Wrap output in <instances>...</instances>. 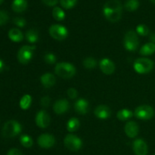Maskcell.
<instances>
[{
	"mask_svg": "<svg viewBox=\"0 0 155 155\" xmlns=\"http://www.w3.org/2000/svg\"><path fill=\"white\" fill-rule=\"evenodd\" d=\"M155 53V43H147L141 47L139 53L142 56H150Z\"/></svg>",
	"mask_w": 155,
	"mask_h": 155,
	"instance_id": "22",
	"label": "cell"
},
{
	"mask_svg": "<svg viewBox=\"0 0 155 155\" xmlns=\"http://www.w3.org/2000/svg\"><path fill=\"white\" fill-rule=\"evenodd\" d=\"M150 1H151L152 3H154V4H155V0H150Z\"/></svg>",
	"mask_w": 155,
	"mask_h": 155,
	"instance_id": "43",
	"label": "cell"
},
{
	"mask_svg": "<svg viewBox=\"0 0 155 155\" xmlns=\"http://www.w3.org/2000/svg\"><path fill=\"white\" fill-rule=\"evenodd\" d=\"M35 122L37 126L41 129H45L48 127L51 122V118L45 110H40L37 112L35 118Z\"/></svg>",
	"mask_w": 155,
	"mask_h": 155,
	"instance_id": "10",
	"label": "cell"
},
{
	"mask_svg": "<svg viewBox=\"0 0 155 155\" xmlns=\"http://www.w3.org/2000/svg\"><path fill=\"white\" fill-rule=\"evenodd\" d=\"M99 67L101 71L105 74H111L115 71V64L108 58H104L101 59L99 62Z\"/></svg>",
	"mask_w": 155,
	"mask_h": 155,
	"instance_id": "13",
	"label": "cell"
},
{
	"mask_svg": "<svg viewBox=\"0 0 155 155\" xmlns=\"http://www.w3.org/2000/svg\"><path fill=\"white\" fill-rule=\"evenodd\" d=\"M44 61L46 62L47 64L49 65H52V64L55 63L57 61V57L55 55L52 53H46L44 56Z\"/></svg>",
	"mask_w": 155,
	"mask_h": 155,
	"instance_id": "33",
	"label": "cell"
},
{
	"mask_svg": "<svg viewBox=\"0 0 155 155\" xmlns=\"http://www.w3.org/2000/svg\"><path fill=\"white\" fill-rule=\"evenodd\" d=\"M34 46H23L18 53V59L21 64L29 63L33 56L35 50Z\"/></svg>",
	"mask_w": 155,
	"mask_h": 155,
	"instance_id": "7",
	"label": "cell"
},
{
	"mask_svg": "<svg viewBox=\"0 0 155 155\" xmlns=\"http://www.w3.org/2000/svg\"><path fill=\"white\" fill-rule=\"evenodd\" d=\"M52 16L54 19L57 21H61L64 20L66 15H65V12H64L63 9L56 6L52 10Z\"/></svg>",
	"mask_w": 155,
	"mask_h": 155,
	"instance_id": "28",
	"label": "cell"
},
{
	"mask_svg": "<svg viewBox=\"0 0 155 155\" xmlns=\"http://www.w3.org/2000/svg\"><path fill=\"white\" fill-rule=\"evenodd\" d=\"M13 23L19 27H24L27 24L26 20L24 18H21V17H15L13 19Z\"/></svg>",
	"mask_w": 155,
	"mask_h": 155,
	"instance_id": "35",
	"label": "cell"
},
{
	"mask_svg": "<svg viewBox=\"0 0 155 155\" xmlns=\"http://www.w3.org/2000/svg\"><path fill=\"white\" fill-rule=\"evenodd\" d=\"M133 68L139 74H147L154 68V62L148 58H139L134 62Z\"/></svg>",
	"mask_w": 155,
	"mask_h": 155,
	"instance_id": "3",
	"label": "cell"
},
{
	"mask_svg": "<svg viewBox=\"0 0 155 155\" xmlns=\"http://www.w3.org/2000/svg\"><path fill=\"white\" fill-rule=\"evenodd\" d=\"M20 142L24 147L29 148L31 147L33 144V140L30 135H22L20 138Z\"/></svg>",
	"mask_w": 155,
	"mask_h": 155,
	"instance_id": "29",
	"label": "cell"
},
{
	"mask_svg": "<svg viewBox=\"0 0 155 155\" xmlns=\"http://www.w3.org/2000/svg\"><path fill=\"white\" fill-rule=\"evenodd\" d=\"M134 115L133 112L129 109H122L119 110L117 113V117L120 121H127L130 119Z\"/></svg>",
	"mask_w": 155,
	"mask_h": 155,
	"instance_id": "25",
	"label": "cell"
},
{
	"mask_svg": "<svg viewBox=\"0 0 155 155\" xmlns=\"http://www.w3.org/2000/svg\"><path fill=\"white\" fill-rule=\"evenodd\" d=\"M89 102L86 99L80 98L74 103V109L80 115H86L89 111Z\"/></svg>",
	"mask_w": 155,
	"mask_h": 155,
	"instance_id": "16",
	"label": "cell"
},
{
	"mask_svg": "<svg viewBox=\"0 0 155 155\" xmlns=\"http://www.w3.org/2000/svg\"><path fill=\"white\" fill-rule=\"evenodd\" d=\"M9 20V15L7 12L4 10H0V26L7 24Z\"/></svg>",
	"mask_w": 155,
	"mask_h": 155,
	"instance_id": "34",
	"label": "cell"
},
{
	"mask_svg": "<svg viewBox=\"0 0 155 155\" xmlns=\"http://www.w3.org/2000/svg\"><path fill=\"white\" fill-rule=\"evenodd\" d=\"M80 125V123L78 119L76 118V117H72V118H71L68 121V122H67V125H66V127L68 132H74L79 129Z\"/></svg>",
	"mask_w": 155,
	"mask_h": 155,
	"instance_id": "24",
	"label": "cell"
},
{
	"mask_svg": "<svg viewBox=\"0 0 155 155\" xmlns=\"http://www.w3.org/2000/svg\"><path fill=\"white\" fill-rule=\"evenodd\" d=\"M26 39L30 43H34L39 40V32L34 28L30 29L25 34Z\"/></svg>",
	"mask_w": 155,
	"mask_h": 155,
	"instance_id": "23",
	"label": "cell"
},
{
	"mask_svg": "<svg viewBox=\"0 0 155 155\" xmlns=\"http://www.w3.org/2000/svg\"><path fill=\"white\" fill-rule=\"evenodd\" d=\"M54 71L58 76L64 79H70L76 74V68L69 62H59L55 65Z\"/></svg>",
	"mask_w": 155,
	"mask_h": 155,
	"instance_id": "1",
	"label": "cell"
},
{
	"mask_svg": "<svg viewBox=\"0 0 155 155\" xmlns=\"http://www.w3.org/2000/svg\"><path fill=\"white\" fill-rule=\"evenodd\" d=\"M50 103H51V99H50V97L48 96H44V97H42L41 98L40 104L43 107H48L50 105Z\"/></svg>",
	"mask_w": 155,
	"mask_h": 155,
	"instance_id": "36",
	"label": "cell"
},
{
	"mask_svg": "<svg viewBox=\"0 0 155 155\" xmlns=\"http://www.w3.org/2000/svg\"><path fill=\"white\" fill-rule=\"evenodd\" d=\"M22 131V126L16 120H8L4 124L2 133L5 138H13L19 135Z\"/></svg>",
	"mask_w": 155,
	"mask_h": 155,
	"instance_id": "2",
	"label": "cell"
},
{
	"mask_svg": "<svg viewBox=\"0 0 155 155\" xmlns=\"http://www.w3.org/2000/svg\"><path fill=\"white\" fill-rule=\"evenodd\" d=\"M32 103V97L30 94H25L20 100V107L24 110L28 109Z\"/></svg>",
	"mask_w": 155,
	"mask_h": 155,
	"instance_id": "27",
	"label": "cell"
},
{
	"mask_svg": "<svg viewBox=\"0 0 155 155\" xmlns=\"http://www.w3.org/2000/svg\"><path fill=\"white\" fill-rule=\"evenodd\" d=\"M154 155H155V154H154Z\"/></svg>",
	"mask_w": 155,
	"mask_h": 155,
	"instance_id": "44",
	"label": "cell"
},
{
	"mask_svg": "<svg viewBox=\"0 0 155 155\" xmlns=\"http://www.w3.org/2000/svg\"><path fill=\"white\" fill-rule=\"evenodd\" d=\"M64 146L71 151H77L83 147V141L78 136L73 134H68L64 139Z\"/></svg>",
	"mask_w": 155,
	"mask_h": 155,
	"instance_id": "5",
	"label": "cell"
},
{
	"mask_svg": "<svg viewBox=\"0 0 155 155\" xmlns=\"http://www.w3.org/2000/svg\"><path fill=\"white\" fill-rule=\"evenodd\" d=\"M133 149L136 155H147L148 147L147 143L142 138H137L133 143Z\"/></svg>",
	"mask_w": 155,
	"mask_h": 155,
	"instance_id": "11",
	"label": "cell"
},
{
	"mask_svg": "<svg viewBox=\"0 0 155 155\" xmlns=\"http://www.w3.org/2000/svg\"><path fill=\"white\" fill-rule=\"evenodd\" d=\"M102 11H110V12H122V3L119 0H109L106 2L103 6Z\"/></svg>",
	"mask_w": 155,
	"mask_h": 155,
	"instance_id": "17",
	"label": "cell"
},
{
	"mask_svg": "<svg viewBox=\"0 0 155 155\" xmlns=\"http://www.w3.org/2000/svg\"><path fill=\"white\" fill-rule=\"evenodd\" d=\"M136 33H137V34L142 36H147V35L149 34V28L145 24H139L136 27Z\"/></svg>",
	"mask_w": 155,
	"mask_h": 155,
	"instance_id": "31",
	"label": "cell"
},
{
	"mask_svg": "<svg viewBox=\"0 0 155 155\" xmlns=\"http://www.w3.org/2000/svg\"><path fill=\"white\" fill-rule=\"evenodd\" d=\"M102 12L106 19L110 22H117L120 20L122 17V12H110V11H102Z\"/></svg>",
	"mask_w": 155,
	"mask_h": 155,
	"instance_id": "21",
	"label": "cell"
},
{
	"mask_svg": "<svg viewBox=\"0 0 155 155\" xmlns=\"http://www.w3.org/2000/svg\"><path fill=\"white\" fill-rule=\"evenodd\" d=\"M7 155H23L22 152L18 148H12L8 150Z\"/></svg>",
	"mask_w": 155,
	"mask_h": 155,
	"instance_id": "38",
	"label": "cell"
},
{
	"mask_svg": "<svg viewBox=\"0 0 155 155\" xmlns=\"http://www.w3.org/2000/svg\"><path fill=\"white\" fill-rule=\"evenodd\" d=\"M154 110L152 106L148 105H142L135 109L134 115L141 120H149L154 116Z\"/></svg>",
	"mask_w": 155,
	"mask_h": 155,
	"instance_id": "8",
	"label": "cell"
},
{
	"mask_svg": "<svg viewBox=\"0 0 155 155\" xmlns=\"http://www.w3.org/2000/svg\"><path fill=\"white\" fill-rule=\"evenodd\" d=\"M124 132L126 135L130 138H136L139 132V125L134 121L127 122L124 126Z\"/></svg>",
	"mask_w": 155,
	"mask_h": 155,
	"instance_id": "14",
	"label": "cell"
},
{
	"mask_svg": "<svg viewBox=\"0 0 155 155\" xmlns=\"http://www.w3.org/2000/svg\"><path fill=\"white\" fill-rule=\"evenodd\" d=\"M94 114L100 119H107L111 115V110L106 105H99L95 109Z\"/></svg>",
	"mask_w": 155,
	"mask_h": 155,
	"instance_id": "15",
	"label": "cell"
},
{
	"mask_svg": "<svg viewBox=\"0 0 155 155\" xmlns=\"http://www.w3.org/2000/svg\"><path fill=\"white\" fill-rule=\"evenodd\" d=\"M28 2L27 0H13L12 4V9L17 13H21L27 9Z\"/></svg>",
	"mask_w": 155,
	"mask_h": 155,
	"instance_id": "19",
	"label": "cell"
},
{
	"mask_svg": "<svg viewBox=\"0 0 155 155\" xmlns=\"http://www.w3.org/2000/svg\"><path fill=\"white\" fill-rule=\"evenodd\" d=\"M83 66L88 69L94 68L97 65V61L93 57H86L83 62Z\"/></svg>",
	"mask_w": 155,
	"mask_h": 155,
	"instance_id": "30",
	"label": "cell"
},
{
	"mask_svg": "<svg viewBox=\"0 0 155 155\" xmlns=\"http://www.w3.org/2000/svg\"><path fill=\"white\" fill-rule=\"evenodd\" d=\"M4 68H5L4 62H3V61L0 59V72H2V71H3V70H4Z\"/></svg>",
	"mask_w": 155,
	"mask_h": 155,
	"instance_id": "41",
	"label": "cell"
},
{
	"mask_svg": "<svg viewBox=\"0 0 155 155\" xmlns=\"http://www.w3.org/2000/svg\"><path fill=\"white\" fill-rule=\"evenodd\" d=\"M67 94H68V96L71 99H75L77 98V96H78V92H77V90L74 88H71L68 90L67 91Z\"/></svg>",
	"mask_w": 155,
	"mask_h": 155,
	"instance_id": "37",
	"label": "cell"
},
{
	"mask_svg": "<svg viewBox=\"0 0 155 155\" xmlns=\"http://www.w3.org/2000/svg\"><path fill=\"white\" fill-rule=\"evenodd\" d=\"M40 82L45 88H51L55 84L56 78L51 73H45L40 77Z\"/></svg>",
	"mask_w": 155,
	"mask_h": 155,
	"instance_id": "18",
	"label": "cell"
},
{
	"mask_svg": "<svg viewBox=\"0 0 155 155\" xmlns=\"http://www.w3.org/2000/svg\"><path fill=\"white\" fill-rule=\"evenodd\" d=\"M37 143L39 146L42 148H51L55 144V138L50 134H42L37 138Z\"/></svg>",
	"mask_w": 155,
	"mask_h": 155,
	"instance_id": "9",
	"label": "cell"
},
{
	"mask_svg": "<svg viewBox=\"0 0 155 155\" xmlns=\"http://www.w3.org/2000/svg\"><path fill=\"white\" fill-rule=\"evenodd\" d=\"M139 0H127L124 5V8L128 12H135L139 7Z\"/></svg>",
	"mask_w": 155,
	"mask_h": 155,
	"instance_id": "26",
	"label": "cell"
},
{
	"mask_svg": "<svg viewBox=\"0 0 155 155\" xmlns=\"http://www.w3.org/2000/svg\"><path fill=\"white\" fill-rule=\"evenodd\" d=\"M70 109V103L66 99H60L56 100L53 106V110L58 115H62L68 112Z\"/></svg>",
	"mask_w": 155,
	"mask_h": 155,
	"instance_id": "12",
	"label": "cell"
},
{
	"mask_svg": "<svg viewBox=\"0 0 155 155\" xmlns=\"http://www.w3.org/2000/svg\"><path fill=\"white\" fill-rule=\"evenodd\" d=\"M8 37L13 42L19 43L24 39V34L19 29L12 28L8 31Z\"/></svg>",
	"mask_w": 155,
	"mask_h": 155,
	"instance_id": "20",
	"label": "cell"
},
{
	"mask_svg": "<svg viewBox=\"0 0 155 155\" xmlns=\"http://www.w3.org/2000/svg\"><path fill=\"white\" fill-rule=\"evenodd\" d=\"M78 0H60L61 7L65 9H71L77 5Z\"/></svg>",
	"mask_w": 155,
	"mask_h": 155,
	"instance_id": "32",
	"label": "cell"
},
{
	"mask_svg": "<svg viewBox=\"0 0 155 155\" xmlns=\"http://www.w3.org/2000/svg\"><path fill=\"white\" fill-rule=\"evenodd\" d=\"M149 39L151 43H155V33H151V35H150L149 36Z\"/></svg>",
	"mask_w": 155,
	"mask_h": 155,
	"instance_id": "40",
	"label": "cell"
},
{
	"mask_svg": "<svg viewBox=\"0 0 155 155\" xmlns=\"http://www.w3.org/2000/svg\"><path fill=\"white\" fill-rule=\"evenodd\" d=\"M48 33L53 39L56 40H64L68 36V30L66 27L61 24H52L48 29Z\"/></svg>",
	"mask_w": 155,
	"mask_h": 155,
	"instance_id": "6",
	"label": "cell"
},
{
	"mask_svg": "<svg viewBox=\"0 0 155 155\" xmlns=\"http://www.w3.org/2000/svg\"><path fill=\"white\" fill-rule=\"evenodd\" d=\"M42 2L48 6H54L58 3V0H42Z\"/></svg>",
	"mask_w": 155,
	"mask_h": 155,
	"instance_id": "39",
	"label": "cell"
},
{
	"mask_svg": "<svg viewBox=\"0 0 155 155\" xmlns=\"http://www.w3.org/2000/svg\"><path fill=\"white\" fill-rule=\"evenodd\" d=\"M3 2H4V0H0V5H1L2 4Z\"/></svg>",
	"mask_w": 155,
	"mask_h": 155,
	"instance_id": "42",
	"label": "cell"
},
{
	"mask_svg": "<svg viewBox=\"0 0 155 155\" xmlns=\"http://www.w3.org/2000/svg\"><path fill=\"white\" fill-rule=\"evenodd\" d=\"M124 45L126 50L128 51H135L137 50L139 45L137 33L133 30H129L127 32L124 36Z\"/></svg>",
	"mask_w": 155,
	"mask_h": 155,
	"instance_id": "4",
	"label": "cell"
}]
</instances>
